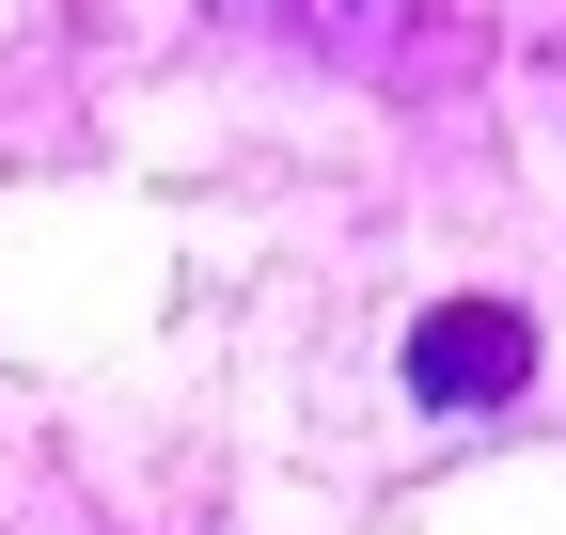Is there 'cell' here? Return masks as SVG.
Returning a JSON list of instances; mask_svg holds the SVG:
<instances>
[{
  "mask_svg": "<svg viewBox=\"0 0 566 535\" xmlns=\"http://www.w3.org/2000/svg\"><path fill=\"white\" fill-rule=\"evenodd\" d=\"M520 378H535V315L520 300H424V331H409V394L424 410H504Z\"/></svg>",
  "mask_w": 566,
  "mask_h": 535,
  "instance_id": "6da1fadb",
  "label": "cell"
}]
</instances>
